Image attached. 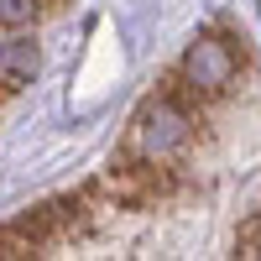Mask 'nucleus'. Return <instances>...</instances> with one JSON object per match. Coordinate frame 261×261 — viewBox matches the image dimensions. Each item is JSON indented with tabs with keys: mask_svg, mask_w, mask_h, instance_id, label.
Segmentation results:
<instances>
[{
	"mask_svg": "<svg viewBox=\"0 0 261 261\" xmlns=\"http://www.w3.org/2000/svg\"><path fill=\"white\" fill-rule=\"evenodd\" d=\"M188 136H193V115H188L172 94H162V99H151L146 110L136 115L130 151H136L141 162H172V157L188 146Z\"/></svg>",
	"mask_w": 261,
	"mask_h": 261,
	"instance_id": "nucleus-1",
	"label": "nucleus"
},
{
	"mask_svg": "<svg viewBox=\"0 0 261 261\" xmlns=\"http://www.w3.org/2000/svg\"><path fill=\"white\" fill-rule=\"evenodd\" d=\"M73 209H79L73 199H58V204H42V209H32V214H21V220H11L6 230H0V256L37 251V246L58 241V235H63V230H68V225L79 220Z\"/></svg>",
	"mask_w": 261,
	"mask_h": 261,
	"instance_id": "nucleus-2",
	"label": "nucleus"
},
{
	"mask_svg": "<svg viewBox=\"0 0 261 261\" xmlns=\"http://www.w3.org/2000/svg\"><path fill=\"white\" fill-rule=\"evenodd\" d=\"M42 68V58H37V42L27 37H6L0 42V84L6 89H21V84H32Z\"/></svg>",
	"mask_w": 261,
	"mask_h": 261,
	"instance_id": "nucleus-4",
	"label": "nucleus"
},
{
	"mask_svg": "<svg viewBox=\"0 0 261 261\" xmlns=\"http://www.w3.org/2000/svg\"><path fill=\"white\" fill-rule=\"evenodd\" d=\"M42 0H0V27H32Z\"/></svg>",
	"mask_w": 261,
	"mask_h": 261,
	"instance_id": "nucleus-5",
	"label": "nucleus"
},
{
	"mask_svg": "<svg viewBox=\"0 0 261 261\" xmlns=\"http://www.w3.org/2000/svg\"><path fill=\"white\" fill-rule=\"evenodd\" d=\"M183 79H188V89H199V94L230 89V84H235V53H230V42L199 37V42L183 53Z\"/></svg>",
	"mask_w": 261,
	"mask_h": 261,
	"instance_id": "nucleus-3",
	"label": "nucleus"
}]
</instances>
